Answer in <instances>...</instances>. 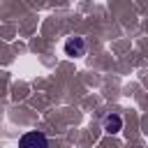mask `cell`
<instances>
[{
  "instance_id": "cell-1",
  "label": "cell",
  "mask_w": 148,
  "mask_h": 148,
  "mask_svg": "<svg viewBox=\"0 0 148 148\" xmlns=\"http://www.w3.org/2000/svg\"><path fill=\"white\" fill-rule=\"evenodd\" d=\"M18 148H49V141L42 132H28L18 139Z\"/></svg>"
},
{
  "instance_id": "cell-2",
  "label": "cell",
  "mask_w": 148,
  "mask_h": 148,
  "mask_svg": "<svg viewBox=\"0 0 148 148\" xmlns=\"http://www.w3.org/2000/svg\"><path fill=\"white\" fill-rule=\"evenodd\" d=\"M65 53L67 56H83L86 53V42L81 39V37H69L67 42H65Z\"/></svg>"
},
{
  "instance_id": "cell-3",
  "label": "cell",
  "mask_w": 148,
  "mask_h": 148,
  "mask_svg": "<svg viewBox=\"0 0 148 148\" xmlns=\"http://www.w3.org/2000/svg\"><path fill=\"white\" fill-rule=\"evenodd\" d=\"M120 127H123V120H120L118 116H106V118H104V130H106L109 134L120 132Z\"/></svg>"
}]
</instances>
